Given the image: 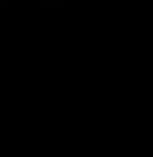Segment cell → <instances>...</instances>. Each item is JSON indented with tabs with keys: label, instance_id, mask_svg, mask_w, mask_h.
I'll list each match as a JSON object with an SVG mask.
<instances>
[]
</instances>
